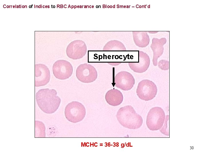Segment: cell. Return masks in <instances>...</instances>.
Returning <instances> with one entry per match:
<instances>
[{
    "label": "cell",
    "mask_w": 206,
    "mask_h": 155,
    "mask_svg": "<svg viewBox=\"0 0 206 155\" xmlns=\"http://www.w3.org/2000/svg\"><path fill=\"white\" fill-rule=\"evenodd\" d=\"M52 71L56 78L64 80L71 76L73 72V67L68 61L60 60L56 61L53 64Z\"/></svg>",
    "instance_id": "7"
},
{
    "label": "cell",
    "mask_w": 206,
    "mask_h": 155,
    "mask_svg": "<svg viewBox=\"0 0 206 155\" xmlns=\"http://www.w3.org/2000/svg\"><path fill=\"white\" fill-rule=\"evenodd\" d=\"M65 116L67 120L73 123L82 121L86 114L84 105L78 101H74L69 103L66 106Z\"/></svg>",
    "instance_id": "3"
},
{
    "label": "cell",
    "mask_w": 206,
    "mask_h": 155,
    "mask_svg": "<svg viewBox=\"0 0 206 155\" xmlns=\"http://www.w3.org/2000/svg\"><path fill=\"white\" fill-rule=\"evenodd\" d=\"M165 122L164 125L160 129V132L163 134L169 136V115L166 116V119L165 118Z\"/></svg>",
    "instance_id": "16"
},
{
    "label": "cell",
    "mask_w": 206,
    "mask_h": 155,
    "mask_svg": "<svg viewBox=\"0 0 206 155\" xmlns=\"http://www.w3.org/2000/svg\"><path fill=\"white\" fill-rule=\"evenodd\" d=\"M50 78V71L47 67L42 64L35 65V86H45L49 82Z\"/></svg>",
    "instance_id": "10"
},
{
    "label": "cell",
    "mask_w": 206,
    "mask_h": 155,
    "mask_svg": "<svg viewBox=\"0 0 206 155\" xmlns=\"http://www.w3.org/2000/svg\"><path fill=\"white\" fill-rule=\"evenodd\" d=\"M158 66L162 70H168L169 69V62L165 60H161L159 62Z\"/></svg>",
    "instance_id": "17"
},
{
    "label": "cell",
    "mask_w": 206,
    "mask_h": 155,
    "mask_svg": "<svg viewBox=\"0 0 206 155\" xmlns=\"http://www.w3.org/2000/svg\"><path fill=\"white\" fill-rule=\"evenodd\" d=\"M150 64V59L148 55L143 52L138 53V62L129 63V66L134 72L141 73L146 71Z\"/></svg>",
    "instance_id": "11"
},
{
    "label": "cell",
    "mask_w": 206,
    "mask_h": 155,
    "mask_svg": "<svg viewBox=\"0 0 206 155\" xmlns=\"http://www.w3.org/2000/svg\"><path fill=\"white\" fill-rule=\"evenodd\" d=\"M57 92L54 89H41L36 94L37 105L44 113L52 114L55 113L60 106L61 100L57 95Z\"/></svg>",
    "instance_id": "1"
},
{
    "label": "cell",
    "mask_w": 206,
    "mask_h": 155,
    "mask_svg": "<svg viewBox=\"0 0 206 155\" xmlns=\"http://www.w3.org/2000/svg\"><path fill=\"white\" fill-rule=\"evenodd\" d=\"M114 82L115 86L124 91L131 90L135 84V79L132 75L126 71H122L115 76Z\"/></svg>",
    "instance_id": "9"
},
{
    "label": "cell",
    "mask_w": 206,
    "mask_h": 155,
    "mask_svg": "<svg viewBox=\"0 0 206 155\" xmlns=\"http://www.w3.org/2000/svg\"><path fill=\"white\" fill-rule=\"evenodd\" d=\"M45 127L44 124L39 121H35V137H45Z\"/></svg>",
    "instance_id": "14"
},
{
    "label": "cell",
    "mask_w": 206,
    "mask_h": 155,
    "mask_svg": "<svg viewBox=\"0 0 206 155\" xmlns=\"http://www.w3.org/2000/svg\"><path fill=\"white\" fill-rule=\"evenodd\" d=\"M116 117L122 126L130 129L139 128L143 123L142 117L130 105L120 108L117 113Z\"/></svg>",
    "instance_id": "2"
},
{
    "label": "cell",
    "mask_w": 206,
    "mask_h": 155,
    "mask_svg": "<svg viewBox=\"0 0 206 155\" xmlns=\"http://www.w3.org/2000/svg\"><path fill=\"white\" fill-rule=\"evenodd\" d=\"M157 88L156 84L148 80H143L138 84L136 90L137 96L145 101L151 100L157 94Z\"/></svg>",
    "instance_id": "5"
},
{
    "label": "cell",
    "mask_w": 206,
    "mask_h": 155,
    "mask_svg": "<svg viewBox=\"0 0 206 155\" xmlns=\"http://www.w3.org/2000/svg\"><path fill=\"white\" fill-rule=\"evenodd\" d=\"M165 117V113L161 108L155 107L152 108L147 116L146 124L147 127L152 131L160 129L164 124Z\"/></svg>",
    "instance_id": "4"
},
{
    "label": "cell",
    "mask_w": 206,
    "mask_h": 155,
    "mask_svg": "<svg viewBox=\"0 0 206 155\" xmlns=\"http://www.w3.org/2000/svg\"><path fill=\"white\" fill-rule=\"evenodd\" d=\"M76 76L81 82L90 83L95 81L97 78L98 73L95 68L88 63L81 64L77 67Z\"/></svg>",
    "instance_id": "6"
},
{
    "label": "cell",
    "mask_w": 206,
    "mask_h": 155,
    "mask_svg": "<svg viewBox=\"0 0 206 155\" xmlns=\"http://www.w3.org/2000/svg\"><path fill=\"white\" fill-rule=\"evenodd\" d=\"M121 92L117 89H112L108 91L105 94V99L109 105L115 106L120 104L123 100Z\"/></svg>",
    "instance_id": "12"
},
{
    "label": "cell",
    "mask_w": 206,
    "mask_h": 155,
    "mask_svg": "<svg viewBox=\"0 0 206 155\" xmlns=\"http://www.w3.org/2000/svg\"><path fill=\"white\" fill-rule=\"evenodd\" d=\"M87 46L83 41L77 40L71 42L66 49L67 56L73 59H78L82 58L86 55Z\"/></svg>",
    "instance_id": "8"
},
{
    "label": "cell",
    "mask_w": 206,
    "mask_h": 155,
    "mask_svg": "<svg viewBox=\"0 0 206 155\" xmlns=\"http://www.w3.org/2000/svg\"><path fill=\"white\" fill-rule=\"evenodd\" d=\"M156 41H152V43L150 47L153 53V63L154 66L157 65V59L163 54L164 51L163 45L166 42V39L165 38L161 39H157Z\"/></svg>",
    "instance_id": "13"
},
{
    "label": "cell",
    "mask_w": 206,
    "mask_h": 155,
    "mask_svg": "<svg viewBox=\"0 0 206 155\" xmlns=\"http://www.w3.org/2000/svg\"><path fill=\"white\" fill-rule=\"evenodd\" d=\"M104 51H125L126 50L124 45L121 43L109 42L104 46Z\"/></svg>",
    "instance_id": "15"
}]
</instances>
